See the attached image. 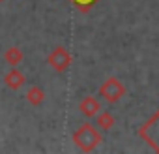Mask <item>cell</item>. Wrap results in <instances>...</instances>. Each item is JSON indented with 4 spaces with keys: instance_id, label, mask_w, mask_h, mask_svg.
<instances>
[{
    "instance_id": "obj_1",
    "label": "cell",
    "mask_w": 159,
    "mask_h": 154,
    "mask_svg": "<svg viewBox=\"0 0 159 154\" xmlns=\"http://www.w3.org/2000/svg\"><path fill=\"white\" fill-rule=\"evenodd\" d=\"M73 143L81 148L83 152H92L101 143V133L96 130V126H92L90 122H84L79 130H75Z\"/></svg>"
},
{
    "instance_id": "obj_2",
    "label": "cell",
    "mask_w": 159,
    "mask_h": 154,
    "mask_svg": "<svg viewBox=\"0 0 159 154\" xmlns=\"http://www.w3.org/2000/svg\"><path fill=\"white\" fill-rule=\"evenodd\" d=\"M99 96L109 103H116L125 96V87L122 85V81L116 79V77H109V79L99 87Z\"/></svg>"
},
{
    "instance_id": "obj_3",
    "label": "cell",
    "mask_w": 159,
    "mask_h": 154,
    "mask_svg": "<svg viewBox=\"0 0 159 154\" xmlns=\"http://www.w3.org/2000/svg\"><path fill=\"white\" fill-rule=\"evenodd\" d=\"M47 64L54 70V71H58V73H64L69 66H71V55H69V51L66 49V47H56V49H52L51 51V55L47 56Z\"/></svg>"
},
{
    "instance_id": "obj_4",
    "label": "cell",
    "mask_w": 159,
    "mask_h": 154,
    "mask_svg": "<svg viewBox=\"0 0 159 154\" xmlns=\"http://www.w3.org/2000/svg\"><path fill=\"white\" fill-rule=\"evenodd\" d=\"M79 111H81L86 118H94L99 111H101V103L98 98L94 96H86L81 100V103H79Z\"/></svg>"
},
{
    "instance_id": "obj_5",
    "label": "cell",
    "mask_w": 159,
    "mask_h": 154,
    "mask_svg": "<svg viewBox=\"0 0 159 154\" xmlns=\"http://www.w3.org/2000/svg\"><path fill=\"white\" fill-rule=\"evenodd\" d=\"M25 75L17 70V68H11L6 75H4V85L10 89V90H19L23 85H25Z\"/></svg>"
},
{
    "instance_id": "obj_6",
    "label": "cell",
    "mask_w": 159,
    "mask_h": 154,
    "mask_svg": "<svg viewBox=\"0 0 159 154\" xmlns=\"http://www.w3.org/2000/svg\"><path fill=\"white\" fill-rule=\"evenodd\" d=\"M26 100H28V103L30 105H41L43 103V100H45V92H43V89L41 87H30L28 90H26Z\"/></svg>"
},
{
    "instance_id": "obj_7",
    "label": "cell",
    "mask_w": 159,
    "mask_h": 154,
    "mask_svg": "<svg viewBox=\"0 0 159 154\" xmlns=\"http://www.w3.org/2000/svg\"><path fill=\"white\" fill-rule=\"evenodd\" d=\"M114 122H116V120H114V117H112L109 111H99V113L96 115V124H98L101 130H105V132L111 130V128L114 126Z\"/></svg>"
},
{
    "instance_id": "obj_8",
    "label": "cell",
    "mask_w": 159,
    "mask_h": 154,
    "mask_svg": "<svg viewBox=\"0 0 159 154\" xmlns=\"http://www.w3.org/2000/svg\"><path fill=\"white\" fill-rule=\"evenodd\" d=\"M4 60L10 64V66H19L21 62H23V51L19 49V47H10L6 53H4Z\"/></svg>"
},
{
    "instance_id": "obj_9",
    "label": "cell",
    "mask_w": 159,
    "mask_h": 154,
    "mask_svg": "<svg viewBox=\"0 0 159 154\" xmlns=\"http://www.w3.org/2000/svg\"><path fill=\"white\" fill-rule=\"evenodd\" d=\"M75 2L81 6V8H83V6H86V8H88V6H92V4L96 2V0H75Z\"/></svg>"
},
{
    "instance_id": "obj_10",
    "label": "cell",
    "mask_w": 159,
    "mask_h": 154,
    "mask_svg": "<svg viewBox=\"0 0 159 154\" xmlns=\"http://www.w3.org/2000/svg\"><path fill=\"white\" fill-rule=\"evenodd\" d=\"M0 2H4V0H0Z\"/></svg>"
}]
</instances>
